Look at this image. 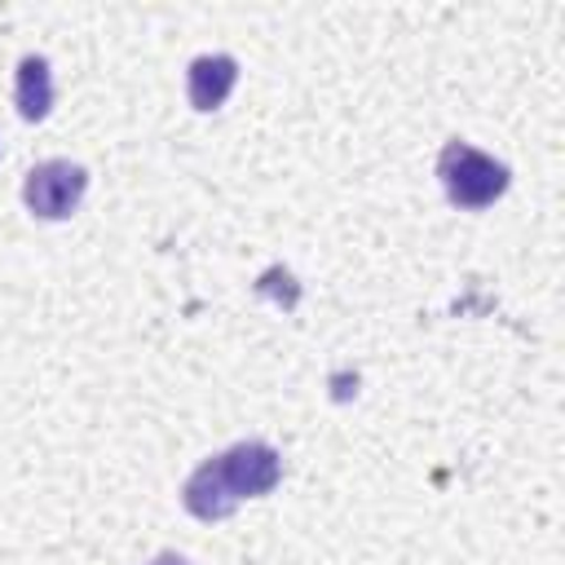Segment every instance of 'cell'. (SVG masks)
I'll return each mask as SVG.
<instances>
[{
	"label": "cell",
	"instance_id": "cell-1",
	"mask_svg": "<svg viewBox=\"0 0 565 565\" xmlns=\"http://www.w3.org/2000/svg\"><path fill=\"white\" fill-rule=\"evenodd\" d=\"M437 177H441L450 203H455V207H468V212L490 207V203L508 190V168H503L499 159L472 150L468 141H450V146L441 150Z\"/></svg>",
	"mask_w": 565,
	"mask_h": 565
},
{
	"label": "cell",
	"instance_id": "cell-2",
	"mask_svg": "<svg viewBox=\"0 0 565 565\" xmlns=\"http://www.w3.org/2000/svg\"><path fill=\"white\" fill-rule=\"evenodd\" d=\"M88 190V172L71 159H44L26 172V185H22V199L31 207V216H44V221H62L79 207Z\"/></svg>",
	"mask_w": 565,
	"mask_h": 565
},
{
	"label": "cell",
	"instance_id": "cell-3",
	"mask_svg": "<svg viewBox=\"0 0 565 565\" xmlns=\"http://www.w3.org/2000/svg\"><path fill=\"white\" fill-rule=\"evenodd\" d=\"M212 463H216V472H221V481H225V490H230L234 499L269 494V490L278 486V477H282L278 450L265 446V441H238V446H230L225 455H216Z\"/></svg>",
	"mask_w": 565,
	"mask_h": 565
},
{
	"label": "cell",
	"instance_id": "cell-4",
	"mask_svg": "<svg viewBox=\"0 0 565 565\" xmlns=\"http://www.w3.org/2000/svg\"><path fill=\"white\" fill-rule=\"evenodd\" d=\"M234 79H238V62L230 53H203V57H194L190 71H185L190 106L194 110H216L230 97Z\"/></svg>",
	"mask_w": 565,
	"mask_h": 565
},
{
	"label": "cell",
	"instance_id": "cell-5",
	"mask_svg": "<svg viewBox=\"0 0 565 565\" xmlns=\"http://www.w3.org/2000/svg\"><path fill=\"white\" fill-rule=\"evenodd\" d=\"M181 503H185L199 521H221V516H230V512L238 508V499L225 490V481H221V472H216L212 459L190 472V481H185V490H181Z\"/></svg>",
	"mask_w": 565,
	"mask_h": 565
},
{
	"label": "cell",
	"instance_id": "cell-6",
	"mask_svg": "<svg viewBox=\"0 0 565 565\" xmlns=\"http://www.w3.org/2000/svg\"><path fill=\"white\" fill-rule=\"evenodd\" d=\"M53 106V75L44 57H22L18 62V115L22 119H44Z\"/></svg>",
	"mask_w": 565,
	"mask_h": 565
},
{
	"label": "cell",
	"instance_id": "cell-7",
	"mask_svg": "<svg viewBox=\"0 0 565 565\" xmlns=\"http://www.w3.org/2000/svg\"><path fill=\"white\" fill-rule=\"evenodd\" d=\"M150 565H190V561H185V556H177V552H163V556H154Z\"/></svg>",
	"mask_w": 565,
	"mask_h": 565
}]
</instances>
